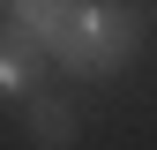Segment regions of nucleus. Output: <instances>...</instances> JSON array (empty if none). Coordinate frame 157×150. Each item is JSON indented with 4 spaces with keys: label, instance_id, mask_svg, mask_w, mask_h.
<instances>
[{
    "label": "nucleus",
    "instance_id": "7ed1b4c3",
    "mask_svg": "<svg viewBox=\"0 0 157 150\" xmlns=\"http://www.w3.org/2000/svg\"><path fill=\"white\" fill-rule=\"evenodd\" d=\"M45 83V45L37 38H23L15 23H0V98H30V90Z\"/></svg>",
    "mask_w": 157,
    "mask_h": 150
},
{
    "label": "nucleus",
    "instance_id": "f03ea898",
    "mask_svg": "<svg viewBox=\"0 0 157 150\" xmlns=\"http://www.w3.org/2000/svg\"><path fill=\"white\" fill-rule=\"evenodd\" d=\"M15 112H23V135H30L37 150H75V143H82V120H75V105H67V98H52L45 83H37L30 98H15Z\"/></svg>",
    "mask_w": 157,
    "mask_h": 150
},
{
    "label": "nucleus",
    "instance_id": "20e7f679",
    "mask_svg": "<svg viewBox=\"0 0 157 150\" xmlns=\"http://www.w3.org/2000/svg\"><path fill=\"white\" fill-rule=\"evenodd\" d=\"M0 8H8V23H15V30H23V38H37V45H45V38H52V30H60V23H67V15H75V8H82V0H0Z\"/></svg>",
    "mask_w": 157,
    "mask_h": 150
},
{
    "label": "nucleus",
    "instance_id": "f257e3e1",
    "mask_svg": "<svg viewBox=\"0 0 157 150\" xmlns=\"http://www.w3.org/2000/svg\"><path fill=\"white\" fill-rule=\"evenodd\" d=\"M135 45H142V8L135 0H82L45 38V60L60 75H75V83H105V75H120L135 60Z\"/></svg>",
    "mask_w": 157,
    "mask_h": 150
}]
</instances>
